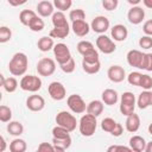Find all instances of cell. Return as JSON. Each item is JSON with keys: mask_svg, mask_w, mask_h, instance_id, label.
Listing matches in <instances>:
<instances>
[{"mask_svg": "<svg viewBox=\"0 0 152 152\" xmlns=\"http://www.w3.org/2000/svg\"><path fill=\"white\" fill-rule=\"evenodd\" d=\"M77 51L84 57V56H88V55L95 52L96 50H95L94 45L90 42H88V40H81L77 44Z\"/></svg>", "mask_w": 152, "mask_h": 152, "instance_id": "4316f807", "label": "cell"}, {"mask_svg": "<svg viewBox=\"0 0 152 152\" xmlns=\"http://www.w3.org/2000/svg\"><path fill=\"white\" fill-rule=\"evenodd\" d=\"M142 69L146 71H152V53H145Z\"/></svg>", "mask_w": 152, "mask_h": 152, "instance_id": "bcb514c9", "label": "cell"}, {"mask_svg": "<svg viewBox=\"0 0 152 152\" xmlns=\"http://www.w3.org/2000/svg\"><path fill=\"white\" fill-rule=\"evenodd\" d=\"M144 57H145V53H142L139 50H129L127 52V56H126L127 63L131 66H134V68H138V69H142Z\"/></svg>", "mask_w": 152, "mask_h": 152, "instance_id": "7c38bea8", "label": "cell"}, {"mask_svg": "<svg viewBox=\"0 0 152 152\" xmlns=\"http://www.w3.org/2000/svg\"><path fill=\"white\" fill-rule=\"evenodd\" d=\"M122 133H124V127H122V125L119 124V122H116V125H115L114 129L110 132V134H112L113 137H120Z\"/></svg>", "mask_w": 152, "mask_h": 152, "instance_id": "681fc988", "label": "cell"}, {"mask_svg": "<svg viewBox=\"0 0 152 152\" xmlns=\"http://www.w3.org/2000/svg\"><path fill=\"white\" fill-rule=\"evenodd\" d=\"M26 107L32 112H40L45 107V100L40 95H30L26 100Z\"/></svg>", "mask_w": 152, "mask_h": 152, "instance_id": "5bb4252c", "label": "cell"}, {"mask_svg": "<svg viewBox=\"0 0 152 152\" xmlns=\"http://www.w3.org/2000/svg\"><path fill=\"white\" fill-rule=\"evenodd\" d=\"M144 18H145V11L139 6H133L127 13V19L133 25L140 24L144 20Z\"/></svg>", "mask_w": 152, "mask_h": 152, "instance_id": "9a60e30c", "label": "cell"}, {"mask_svg": "<svg viewBox=\"0 0 152 152\" xmlns=\"http://www.w3.org/2000/svg\"><path fill=\"white\" fill-rule=\"evenodd\" d=\"M107 151H108V152H118V151H127V152H129V151H132V148H131V147H126V146L113 145V146H109V147L107 148Z\"/></svg>", "mask_w": 152, "mask_h": 152, "instance_id": "c3c4849f", "label": "cell"}, {"mask_svg": "<svg viewBox=\"0 0 152 152\" xmlns=\"http://www.w3.org/2000/svg\"><path fill=\"white\" fill-rule=\"evenodd\" d=\"M7 132L13 137H19L24 133V126L19 121H10L7 124Z\"/></svg>", "mask_w": 152, "mask_h": 152, "instance_id": "83f0119b", "label": "cell"}, {"mask_svg": "<svg viewBox=\"0 0 152 152\" xmlns=\"http://www.w3.org/2000/svg\"><path fill=\"white\" fill-rule=\"evenodd\" d=\"M1 86L7 93H14L18 88V81H17L15 77H7L1 83Z\"/></svg>", "mask_w": 152, "mask_h": 152, "instance_id": "1f68e13d", "label": "cell"}, {"mask_svg": "<svg viewBox=\"0 0 152 152\" xmlns=\"http://www.w3.org/2000/svg\"><path fill=\"white\" fill-rule=\"evenodd\" d=\"M139 87H141L145 90H150L152 88V77L147 74H142L141 78H140V84Z\"/></svg>", "mask_w": 152, "mask_h": 152, "instance_id": "7bdbcfd3", "label": "cell"}, {"mask_svg": "<svg viewBox=\"0 0 152 152\" xmlns=\"http://www.w3.org/2000/svg\"><path fill=\"white\" fill-rule=\"evenodd\" d=\"M82 68L89 75L97 74L100 71V68H101L100 59L99 61H84V59H82Z\"/></svg>", "mask_w": 152, "mask_h": 152, "instance_id": "7402d4cb", "label": "cell"}, {"mask_svg": "<svg viewBox=\"0 0 152 152\" xmlns=\"http://www.w3.org/2000/svg\"><path fill=\"white\" fill-rule=\"evenodd\" d=\"M140 1H141V0H127V2H128V4H131L132 6H137Z\"/></svg>", "mask_w": 152, "mask_h": 152, "instance_id": "9f6ffc18", "label": "cell"}, {"mask_svg": "<svg viewBox=\"0 0 152 152\" xmlns=\"http://www.w3.org/2000/svg\"><path fill=\"white\" fill-rule=\"evenodd\" d=\"M142 31L145 32V34L152 36V19L145 21V24H144V26H142Z\"/></svg>", "mask_w": 152, "mask_h": 152, "instance_id": "f907efd6", "label": "cell"}, {"mask_svg": "<svg viewBox=\"0 0 152 152\" xmlns=\"http://www.w3.org/2000/svg\"><path fill=\"white\" fill-rule=\"evenodd\" d=\"M12 38V31L7 26L0 27V43H6Z\"/></svg>", "mask_w": 152, "mask_h": 152, "instance_id": "ab89813d", "label": "cell"}, {"mask_svg": "<svg viewBox=\"0 0 152 152\" xmlns=\"http://www.w3.org/2000/svg\"><path fill=\"white\" fill-rule=\"evenodd\" d=\"M137 104L140 109H145L148 106H151V91L150 90H144L142 93L139 94Z\"/></svg>", "mask_w": 152, "mask_h": 152, "instance_id": "f1b7e54d", "label": "cell"}, {"mask_svg": "<svg viewBox=\"0 0 152 152\" xmlns=\"http://www.w3.org/2000/svg\"><path fill=\"white\" fill-rule=\"evenodd\" d=\"M139 45H140V48H142V49H151L152 48V38H151V36H142L140 39H139Z\"/></svg>", "mask_w": 152, "mask_h": 152, "instance_id": "ee69618b", "label": "cell"}, {"mask_svg": "<svg viewBox=\"0 0 152 152\" xmlns=\"http://www.w3.org/2000/svg\"><path fill=\"white\" fill-rule=\"evenodd\" d=\"M69 18L71 21H75V20H84L86 18V13L82 8H76V10H71L70 13H69Z\"/></svg>", "mask_w": 152, "mask_h": 152, "instance_id": "74e56055", "label": "cell"}, {"mask_svg": "<svg viewBox=\"0 0 152 152\" xmlns=\"http://www.w3.org/2000/svg\"><path fill=\"white\" fill-rule=\"evenodd\" d=\"M103 112V102L100 100H93L87 104V113L94 115V116H99L101 115Z\"/></svg>", "mask_w": 152, "mask_h": 152, "instance_id": "603a6c76", "label": "cell"}, {"mask_svg": "<svg viewBox=\"0 0 152 152\" xmlns=\"http://www.w3.org/2000/svg\"><path fill=\"white\" fill-rule=\"evenodd\" d=\"M19 86L25 91L36 93L42 88V80L34 75H26V76H23Z\"/></svg>", "mask_w": 152, "mask_h": 152, "instance_id": "277c9868", "label": "cell"}, {"mask_svg": "<svg viewBox=\"0 0 152 152\" xmlns=\"http://www.w3.org/2000/svg\"><path fill=\"white\" fill-rule=\"evenodd\" d=\"M56 124L66 128L69 132H72L76 129L77 120L71 113H69L66 110H62V112L57 113V115H56Z\"/></svg>", "mask_w": 152, "mask_h": 152, "instance_id": "3957f363", "label": "cell"}, {"mask_svg": "<svg viewBox=\"0 0 152 152\" xmlns=\"http://www.w3.org/2000/svg\"><path fill=\"white\" fill-rule=\"evenodd\" d=\"M27 148L26 141L20 138H15L10 144V151L11 152H25Z\"/></svg>", "mask_w": 152, "mask_h": 152, "instance_id": "f546056e", "label": "cell"}, {"mask_svg": "<svg viewBox=\"0 0 152 152\" xmlns=\"http://www.w3.org/2000/svg\"><path fill=\"white\" fill-rule=\"evenodd\" d=\"M141 75H142V74H140V72H138V71H132V72L127 76V81H128V83H129L131 86L139 87Z\"/></svg>", "mask_w": 152, "mask_h": 152, "instance_id": "b9f144b4", "label": "cell"}, {"mask_svg": "<svg viewBox=\"0 0 152 152\" xmlns=\"http://www.w3.org/2000/svg\"><path fill=\"white\" fill-rule=\"evenodd\" d=\"M53 5L57 10L63 12V11H66L71 7L72 0H53Z\"/></svg>", "mask_w": 152, "mask_h": 152, "instance_id": "f35d334b", "label": "cell"}, {"mask_svg": "<svg viewBox=\"0 0 152 152\" xmlns=\"http://www.w3.org/2000/svg\"><path fill=\"white\" fill-rule=\"evenodd\" d=\"M7 1H8V4H10L11 6L17 7V6H21V5H24L27 0H7Z\"/></svg>", "mask_w": 152, "mask_h": 152, "instance_id": "816d5d0a", "label": "cell"}, {"mask_svg": "<svg viewBox=\"0 0 152 152\" xmlns=\"http://www.w3.org/2000/svg\"><path fill=\"white\" fill-rule=\"evenodd\" d=\"M66 104L70 108L71 112L76 114H82L83 112L87 110V104L78 94H72L66 99Z\"/></svg>", "mask_w": 152, "mask_h": 152, "instance_id": "52a82bcc", "label": "cell"}, {"mask_svg": "<svg viewBox=\"0 0 152 152\" xmlns=\"http://www.w3.org/2000/svg\"><path fill=\"white\" fill-rule=\"evenodd\" d=\"M96 127H97L96 116H94V115L87 113V114H84V115L80 119L78 129H80V133H81L83 137H91V135L95 133Z\"/></svg>", "mask_w": 152, "mask_h": 152, "instance_id": "7a4b0ae2", "label": "cell"}, {"mask_svg": "<svg viewBox=\"0 0 152 152\" xmlns=\"http://www.w3.org/2000/svg\"><path fill=\"white\" fill-rule=\"evenodd\" d=\"M6 150V140L2 135H0V152H4Z\"/></svg>", "mask_w": 152, "mask_h": 152, "instance_id": "f5cc1de1", "label": "cell"}, {"mask_svg": "<svg viewBox=\"0 0 152 152\" xmlns=\"http://www.w3.org/2000/svg\"><path fill=\"white\" fill-rule=\"evenodd\" d=\"M142 2L147 8H152V0H142Z\"/></svg>", "mask_w": 152, "mask_h": 152, "instance_id": "db71d44e", "label": "cell"}, {"mask_svg": "<svg viewBox=\"0 0 152 152\" xmlns=\"http://www.w3.org/2000/svg\"><path fill=\"white\" fill-rule=\"evenodd\" d=\"M37 46L38 49L42 51V52H48L50 51L51 49H53L55 46V43H53V38L52 37H48V36H44V37H40L37 42Z\"/></svg>", "mask_w": 152, "mask_h": 152, "instance_id": "d4e9b609", "label": "cell"}, {"mask_svg": "<svg viewBox=\"0 0 152 152\" xmlns=\"http://www.w3.org/2000/svg\"><path fill=\"white\" fill-rule=\"evenodd\" d=\"M70 32V27L69 26H65V27H53L51 31H50V37L52 38H65Z\"/></svg>", "mask_w": 152, "mask_h": 152, "instance_id": "d6a6232c", "label": "cell"}, {"mask_svg": "<svg viewBox=\"0 0 152 152\" xmlns=\"http://www.w3.org/2000/svg\"><path fill=\"white\" fill-rule=\"evenodd\" d=\"M110 34H112V38L115 42H124L128 36V30H127V27L125 25L116 24V25H114L112 27Z\"/></svg>", "mask_w": 152, "mask_h": 152, "instance_id": "e0dca14e", "label": "cell"}, {"mask_svg": "<svg viewBox=\"0 0 152 152\" xmlns=\"http://www.w3.org/2000/svg\"><path fill=\"white\" fill-rule=\"evenodd\" d=\"M52 25L53 27H65V26H69L68 24V20L64 15V13L62 11H57L52 14Z\"/></svg>", "mask_w": 152, "mask_h": 152, "instance_id": "484cf974", "label": "cell"}, {"mask_svg": "<svg viewBox=\"0 0 152 152\" xmlns=\"http://www.w3.org/2000/svg\"><path fill=\"white\" fill-rule=\"evenodd\" d=\"M52 144H53L55 151L63 152L71 146V137L69 138H53L52 137Z\"/></svg>", "mask_w": 152, "mask_h": 152, "instance_id": "cb8c5ba5", "label": "cell"}, {"mask_svg": "<svg viewBox=\"0 0 152 152\" xmlns=\"http://www.w3.org/2000/svg\"><path fill=\"white\" fill-rule=\"evenodd\" d=\"M107 76L108 78L114 82V83H120L126 78V72L125 69L120 65H112L109 66L108 71H107Z\"/></svg>", "mask_w": 152, "mask_h": 152, "instance_id": "4fadbf2b", "label": "cell"}, {"mask_svg": "<svg viewBox=\"0 0 152 152\" xmlns=\"http://www.w3.org/2000/svg\"><path fill=\"white\" fill-rule=\"evenodd\" d=\"M151 106H152V91H151Z\"/></svg>", "mask_w": 152, "mask_h": 152, "instance_id": "680465c9", "label": "cell"}, {"mask_svg": "<svg viewBox=\"0 0 152 152\" xmlns=\"http://www.w3.org/2000/svg\"><path fill=\"white\" fill-rule=\"evenodd\" d=\"M148 132H150V134H152V122L148 125Z\"/></svg>", "mask_w": 152, "mask_h": 152, "instance_id": "6f0895ef", "label": "cell"}, {"mask_svg": "<svg viewBox=\"0 0 152 152\" xmlns=\"http://www.w3.org/2000/svg\"><path fill=\"white\" fill-rule=\"evenodd\" d=\"M53 55H55L58 64H63L71 58V52H70L68 45L64 43H58L53 46Z\"/></svg>", "mask_w": 152, "mask_h": 152, "instance_id": "9c48e42d", "label": "cell"}, {"mask_svg": "<svg viewBox=\"0 0 152 152\" xmlns=\"http://www.w3.org/2000/svg\"><path fill=\"white\" fill-rule=\"evenodd\" d=\"M140 127V118L138 114L132 113L126 119V129L131 133H135Z\"/></svg>", "mask_w": 152, "mask_h": 152, "instance_id": "d6986e66", "label": "cell"}, {"mask_svg": "<svg viewBox=\"0 0 152 152\" xmlns=\"http://www.w3.org/2000/svg\"><path fill=\"white\" fill-rule=\"evenodd\" d=\"M48 91H49V95L51 96L52 100L55 101H62L63 99H65L66 96V90H65V87L61 83V82H51L48 87Z\"/></svg>", "mask_w": 152, "mask_h": 152, "instance_id": "30bf717a", "label": "cell"}, {"mask_svg": "<svg viewBox=\"0 0 152 152\" xmlns=\"http://www.w3.org/2000/svg\"><path fill=\"white\" fill-rule=\"evenodd\" d=\"M135 108V96L131 91H125L121 95V101H120V112L125 116H128L129 114L134 113Z\"/></svg>", "mask_w": 152, "mask_h": 152, "instance_id": "5b68a950", "label": "cell"}, {"mask_svg": "<svg viewBox=\"0 0 152 152\" xmlns=\"http://www.w3.org/2000/svg\"><path fill=\"white\" fill-rule=\"evenodd\" d=\"M146 141L140 135H133L131 139H129V147L132 148V151H135V152H142L145 151L146 148Z\"/></svg>", "mask_w": 152, "mask_h": 152, "instance_id": "44dd1931", "label": "cell"}, {"mask_svg": "<svg viewBox=\"0 0 152 152\" xmlns=\"http://www.w3.org/2000/svg\"><path fill=\"white\" fill-rule=\"evenodd\" d=\"M115 125H116V121H115L114 119H112V118H104V119L101 121V128H102L104 132H108V133H110V132L114 129Z\"/></svg>", "mask_w": 152, "mask_h": 152, "instance_id": "8d00e7d4", "label": "cell"}, {"mask_svg": "<svg viewBox=\"0 0 152 152\" xmlns=\"http://www.w3.org/2000/svg\"><path fill=\"white\" fill-rule=\"evenodd\" d=\"M12 119V109L5 104L0 106V121L1 122H10Z\"/></svg>", "mask_w": 152, "mask_h": 152, "instance_id": "e575fe53", "label": "cell"}, {"mask_svg": "<svg viewBox=\"0 0 152 152\" xmlns=\"http://www.w3.org/2000/svg\"><path fill=\"white\" fill-rule=\"evenodd\" d=\"M38 151L39 152H53L55 147L53 144H49V142H40L38 146Z\"/></svg>", "mask_w": 152, "mask_h": 152, "instance_id": "7dc6e473", "label": "cell"}, {"mask_svg": "<svg viewBox=\"0 0 152 152\" xmlns=\"http://www.w3.org/2000/svg\"><path fill=\"white\" fill-rule=\"evenodd\" d=\"M69 133L70 132L66 128H64V127H62L59 125H57L56 127L52 128V137L53 138H69L70 137Z\"/></svg>", "mask_w": 152, "mask_h": 152, "instance_id": "d590c367", "label": "cell"}, {"mask_svg": "<svg viewBox=\"0 0 152 152\" xmlns=\"http://www.w3.org/2000/svg\"><path fill=\"white\" fill-rule=\"evenodd\" d=\"M44 26H45V24H44V20L40 18V17H36V18H33V20L30 23V25H28V28L31 30V31H33V32H40L43 28H44Z\"/></svg>", "mask_w": 152, "mask_h": 152, "instance_id": "836d02e7", "label": "cell"}, {"mask_svg": "<svg viewBox=\"0 0 152 152\" xmlns=\"http://www.w3.org/2000/svg\"><path fill=\"white\" fill-rule=\"evenodd\" d=\"M59 66H61V69H62L63 72H65V74H71V72H74V70H75V68H76V64H75L74 58L71 57L68 62H65V63H63V64H59Z\"/></svg>", "mask_w": 152, "mask_h": 152, "instance_id": "60d3db41", "label": "cell"}, {"mask_svg": "<svg viewBox=\"0 0 152 152\" xmlns=\"http://www.w3.org/2000/svg\"><path fill=\"white\" fill-rule=\"evenodd\" d=\"M118 5H119V0H102V6L107 11L116 10Z\"/></svg>", "mask_w": 152, "mask_h": 152, "instance_id": "f6af8a7d", "label": "cell"}, {"mask_svg": "<svg viewBox=\"0 0 152 152\" xmlns=\"http://www.w3.org/2000/svg\"><path fill=\"white\" fill-rule=\"evenodd\" d=\"M53 7L55 5H52L50 1H40L38 2L37 5V12L40 17H49V15H52L55 12H53Z\"/></svg>", "mask_w": 152, "mask_h": 152, "instance_id": "ffe728a7", "label": "cell"}, {"mask_svg": "<svg viewBox=\"0 0 152 152\" xmlns=\"http://www.w3.org/2000/svg\"><path fill=\"white\" fill-rule=\"evenodd\" d=\"M71 28L74 33L78 37H84L89 33L90 31V25L86 20H75L71 24Z\"/></svg>", "mask_w": 152, "mask_h": 152, "instance_id": "2e32d148", "label": "cell"}, {"mask_svg": "<svg viewBox=\"0 0 152 152\" xmlns=\"http://www.w3.org/2000/svg\"><path fill=\"white\" fill-rule=\"evenodd\" d=\"M109 19L104 15H97L95 17L93 20H91V24H90V28L96 32V33H104L108 28H109Z\"/></svg>", "mask_w": 152, "mask_h": 152, "instance_id": "8fae6325", "label": "cell"}, {"mask_svg": "<svg viewBox=\"0 0 152 152\" xmlns=\"http://www.w3.org/2000/svg\"><path fill=\"white\" fill-rule=\"evenodd\" d=\"M27 56L24 52H15L8 63V70L13 76H23L27 70Z\"/></svg>", "mask_w": 152, "mask_h": 152, "instance_id": "6da1fadb", "label": "cell"}, {"mask_svg": "<svg viewBox=\"0 0 152 152\" xmlns=\"http://www.w3.org/2000/svg\"><path fill=\"white\" fill-rule=\"evenodd\" d=\"M101 97H102V102H103L104 104H107V106H113V104H115V103L118 102V100H119V95H118L116 90L110 89V88L104 89V90L102 91Z\"/></svg>", "mask_w": 152, "mask_h": 152, "instance_id": "ac0fdd59", "label": "cell"}, {"mask_svg": "<svg viewBox=\"0 0 152 152\" xmlns=\"http://www.w3.org/2000/svg\"><path fill=\"white\" fill-rule=\"evenodd\" d=\"M96 46H97V49L102 52V53H104V55H110V53H113L114 51H115V49H116V45H115V43L109 38V37H107L106 34H100L97 38H96Z\"/></svg>", "mask_w": 152, "mask_h": 152, "instance_id": "ba28073f", "label": "cell"}, {"mask_svg": "<svg viewBox=\"0 0 152 152\" xmlns=\"http://www.w3.org/2000/svg\"><path fill=\"white\" fill-rule=\"evenodd\" d=\"M145 151H146V152H152V141H150V142L146 144V148H145Z\"/></svg>", "mask_w": 152, "mask_h": 152, "instance_id": "11a10c76", "label": "cell"}, {"mask_svg": "<svg viewBox=\"0 0 152 152\" xmlns=\"http://www.w3.org/2000/svg\"><path fill=\"white\" fill-rule=\"evenodd\" d=\"M36 17H37V14H36L34 11L24 10V11H21L20 14H19V20H20V23H21L23 25L28 26L30 23H31V21L33 20V18H36Z\"/></svg>", "mask_w": 152, "mask_h": 152, "instance_id": "4dcf8cb0", "label": "cell"}, {"mask_svg": "<svg viewBox=\"0 0 152 152\" xmlns=\"http://www.w3.org/2000/svg\"><path fill=\"white\" fill-rule=\"evenodd\" d=\"M56 70V63L52 58L49 57H44L42 59L38 61L37 63V72L40 76H51Z\"/></svg>", "mask_w": 152, "mask_h": 152, "instance_id": "8992f818", "label": "cell"}]
</instances>
